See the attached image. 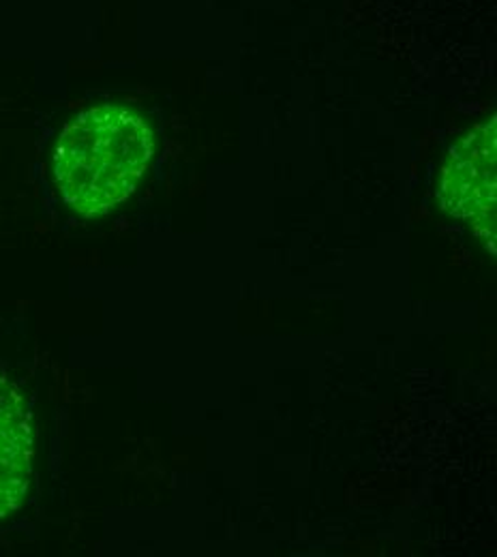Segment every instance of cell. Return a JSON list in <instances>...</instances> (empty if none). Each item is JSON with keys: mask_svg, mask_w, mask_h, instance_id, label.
<instances>
[{"mask_svg": "<svg viewBox=\"0 0 497 557\" xmlns=\"http://www.w3.org/2000/svg\"><path fill=\"white\" fill-rule=\"evenodd\" d=\"M154 154V132L123 103L84 110L54 148V181L63 202L82 216L105 214L138 189Z\"/></svg>", "mask_w": 497, "mask_h": 557, "instance_id": "6da1fadb", "label": "cell"}, {"mask_svg": "<svg viewBox=\"0 0 497 557\" xmlns=\"http://www.w3.org/2000/svg\"><path fill=\"white\" fill-rule=\"evenodd\" d=\"M496 127L492 116L452 146L437 191L442 209L487 243L496 240Z\"/></svg>", "mask_w": 497, "mask_h": 557, "instance_id": "7a4b0ae2", "label": "cell"}, {"mask_svg": "<svg viewBox=\"0 0 497 557\" xmlns=\"http://www.w3.org/2000/svg\"><path fill=\"white\" fill-rule=\"evenodd\" d=\"M30 479V412L17 386L0 373V521L24 506Z\"/></svg>", "mask_w": 497, "mask_h": 557, "instance_id": "3957f363", "label": "cell"}]
</instances>
